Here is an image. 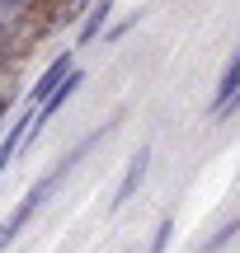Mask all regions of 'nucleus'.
Listing matches in <instances>:
<instances>
[{
  "label": "nucleus",
  "instance_id": "1",
  "mask_svg": "<svg viewBox=\"0 0 240 253\" xmlns=\"http://www.w3.org/2000/svg\"><path fill=\"white\" fill-rule=\"evenodd\" d=\"M66 178H71V169H66V164H61V160H57V164H52V169H47V173H43V178H33V188H28V192H24V197H19V202H14V207H9V216H5V220H0V253H5V249H9V244H14V239H19V235H24V230H28V220H33V216H38V211H43V202H47V197H52V192H57V188H61V183H66Z\"/></svg>",
  "mask_w": 240,
  "mask_h": 253
},
{
  "label": "nucleus",
  "instance_id": "2",
  "mask_svg": "<svg viewBox=\"0 0 240 253\" xmlns=\"http://www.w3.org/2000/svg\"><path fill=\"white\" fill-rule=\"evenodd\" d=\"M71 71H75V47H66V52H61V56H52V66H47V71L38 75L33 84H28L24 108H38V103H43V99H47V94H52V89H57V84H61Z\"/></svg>",
  "mask_w": 240,
  "mask_h": 253
},
{
  "label": "nucleus",
  "instance_id": "3",
  "mask_svg": "<svg viewBox=\"0 0 240 253\" xmlns=\"http://www.w3.org/2000/svg\"><path fill=\"white\" fill-rule=\"evenodd\" d=\"M146 169H151V145H141V150L127 160V169H122L118 188H113V202H109V211H122L132 197H137V188L146 183Z\"/></svg>",
  "mask_w": 240,
  "mask_h": 253
},
{
  "label": "nucleus",
  "instance_id": "4",
  "mask_svg": "<svg viewBox=\"0 0 240 253\" xmlns=\"http://www.w3.org/2000/svg\"><path fill=\"white\" fill-rule=\"evenodd\" d=\"M113 5H118V0H90V5H85V19H80V28H75V52L90 47V42H99L104 24L113 19Z\"/></svg>",
  "mask_w": 240,
  "mask_h": 253
},
{
  "label": "nucleus",
  "instance_id": "5",
  "mask_svg": "<svg viewBox=\"0 0 240 253\" xmlns=\"http://www.w3.org/2000/svg\"><path fill=\"white\" fill-rule=\"evenodd\" d=\"M28 126H33V108H19V113H14V122L5 126V136H0V178H5V169L14 164L19 145L28 141Z\"/></svg>",
  "mask_w": 240,
  "mask_h": 253
},
{
  "label": "nucleus",
  "instance_id": "6",
  "mask_svg": "<svg viewBox=\"0 0 240 253\" xmlns=\"http://www.w3.org/2000/svg\"><path fill=\"white\" fill-rule=\"evenodd\" d=\"M43 5H47V0H0V24L14 28V33L24 38V33H28V24L43 14Z\"/></svg>",
  "mask_w": 240,
  "mask_h": 253
},
{
  "label": "nucleus",
  "instance_id": "7",
  "mask_svg": "<svg viewBox=\"0 0 240 253\" xmlns=\"http://www.w3.org/2000/svg\"><path fill=\"white\" fill-rule=\"evenodd\" d=\"M240 89V47L231 52V61L222 66V75H217V94H212V103H207V118H217V113L226 108V99Z\"/></svg>",
  "mask_w": 240,
  "mask_h": 253
},
{
  "label": "nucleus",
  "instance_id": "8",
  "mask_svg": "<svg viewBox=\"0 0 240 253\" xmlns=\"http://www.w3.org/2000/svg\"><path fill=\"white\" fill-rule=\"evenodd\" d=\"M85 5H90V0H47L43 5V28L47 33H52V28H71L75 19L85 14Z\"/></svg>",
  "mask_w": 240,
  "mask_h": 253
},
{
  "label": "nucleus",
  "instance_id": "9",
  "mask_svg": "<svg viewBox=\"0 0 240 253\" xmlns=\"http://www.w3.org/2000/svg\"><path fill=\"white\" fill-rule=\"evenodd\" d=\"M170 239H175V216H160V220H156V230H151L146 253H165V249H170Z\"/></svg>",
  "mask_w": 240,
  "mask_h": 253
},
{
  "label": "nucleus",
  "instance_id": "10",
  "mask_svg": "<svg viewBox=\"0 0 240 253\" xmlns=\"http://www.w3.org/2000/svg\"><path fill=\"white\" fill-rule=\"evenodd\" d=\"M236 235H240V216H231V220H226V225H222V230H217V235H212V239L203 244V253H222V249L231 244Z\"/></svg>",
  "mask_w": 240,
  "mask_h": 253
},
{
  "label": "nucleus",
  "instance_id": "11",
  "mask_svg": "<svg viewBox=\"0 0 240 253\" xmlns=\"http://www.w3.org/2000/svg\"><path fill=\"white\" fill-rule=\"evenodd\" d=\"M19 42H24V38H19L14 28L0 24V71H9V61H14V52H19Z\"/></svg>",
  "mask_w": 240,
  "mask_h": 253
},
{
  "label": "nucleus",
  "instance_id": "12",
  "mask_svg": "<svg viewBox=\"0 0 240 253\" xmlns=\"http://www.w3.org/2000/svg\"><path fill=\"white\" fill-rule=\"evenodd\" d=\"M14 99H19V89H14V75H9V71H0V122H5V113L14 108Z\"/></svg>",
  "mask_w": 240,
  "mask_h": 253
},
{
  "label": "nucleus",
  "instance_id": "13",
  "mask_svg": "<svg viewBox=\"0 0 240 253\" xmlns=\"http://www.w3.org/2000/svg\"><path fill=\"white\" fill-rule=\"evenodd\" d=\"M137 14H141V9H137ZM137 14H127V19H118V24H104V33H99V38H104V47H113V42H118V38L127 33L132 24H137Z\"/></svg>",
  "mask_w": 240,
  "mask_h": 253
},
{
  "label": "nucleus",
  "instance_id": "14",
  "mask_svg": "<svg viewBox=\"0 0 240 253\" xmlns=\"http://www.w3.org/2000/svg\"><path fill=\"white\" fill-rule=\"evenodd\" d=\"M231 113H240V89L231 94V99H226V108H222V113H217V118H231Z\"/></svg>",
  "mask_w": 240,
  "mask_h": 253
}]
</instances>
